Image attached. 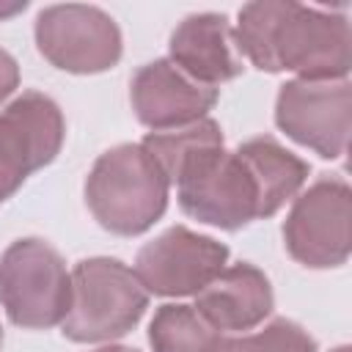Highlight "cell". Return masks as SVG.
Masks as SVG:
<instances>
[{
  "mask_svg": "<svg viewBox=\"0 0 352 352\" xmlns=\"http://www.w3.org/2000/svg\"><path fill=\"white\" fill-rule=\"evenodd\" d=\"M236 47L267 72L292 69L302 80H344L349 22L297 3H250L239 11Z\"/></svg>",
  "mask_w": 352,
  "mask_h": 352,
  "instance_id": "1",
  "label": "cell"
},
{
  "mask_svg": "<svg viewBox=\"0 0 352 352\" xmlns=\"http://www.w3.org/2000/svg\"><path fill=\"white\" fill-rule=\"evenodd\" d=\"M168 184L154 157L143 146L126 143L96 160L85 182V201L107 231L132 236L165 212Z\"/></svg>",
  "mask_w": 352,
  "mask_h": 352,
  "instance_id": "2",
  "label": "cell"
},
{
  "mask_svg": "<svg viewBox=\"0 0 352 352\" xmlns=\"http://www.w3.org/2000/svg\"><path fill=\"white\" fill-rule=\"evenodd\" d=\"M148 294L126 264L116 258H88L72 272V300L63 316V336L74 341L118 338L138 324Z\"/></svg>",
  "mask_w": 352,
  "mask_h": 352,
  "instance_id": "3",
  "label": "cell"
},
{
  "mask_svg": "<svg viewBox=\"0 0 352 352\" xmlns=\"http://www.w3.org/2000/svg\"><path fill=\"white\" fill-rule=\"evenodd\" d=\"M72 300V275L63 258L41 239H16L0 258V302L22 327L63 322Z\"/></svg>",
  "mask_w": 352,
  "mask_h": 352,
  "instance_id": "4",
  "label": "cell"
},
{
  "mask_svg": "<svg viewBox=\"0 0 352 352\" xmlns=\"http://www.w3.org/2000/svg\"><path fill=\"white\" fill-rule=\"evenodd\" d=\"M182 209L209 226L239 228L261 217L258 187L245 160L223 146L192 160L176 179Z\"/></svg>",
  "mask_w": 352,
  "mask_h": 352,
  "instance_id": "5",
  "label": "cell"
},
{
  "mask_svg": "<svg viewBox=\"0 0 352 352\" xmlns=\"http://www.w3.org/2000/svg\"><path fill=\"white\" fill-rule=\"evenodd\" d=\"M283 239L308 267H338L352 245V195L341 179H319L292 206Z\"/></svg>",
  "mask_w": 352,
  "mask_h": 352,
  "instance_id": "6",
  "label": "cell"
},
{
  "mask_svg": "<svg viewBox=\"0 0 352 352\" xmlns=\"http://www.w3.org/2000/svg\"><path fill=\"white\" fill-rule=\"evenodd\" d=\"M36 41L41 55L66 72H102L121 55L116 22L94 6H52L38 14Z\"/></svg>",
  "mask_w": 352,
  "mask_h": 352,
  "instance_id": "7",
  "label": "cell"
},
{
  "mask_svg": "<svg viewBox=\"0 0 352 352\" xmlns=\"http://www.w3.org/2000/svg\"><path fill=\"white\" fill-rule=\"evenodd\" d=\"M278 126L322 157H341L349 140V82L346 80H292L275 107Z\"/></svg>",
  "mask_w": 352,
  "mask_h": 352,
  "instance_id": "8",
  "label": "cell"
},
{
  "mask_svg": "<svg viewBox=\"0 0 352 352\" xmlns=\"http://www.w3.org/2000/svg\"><path fill=\"white\" fill-rule=\"evenodd\" d=\"M63 143V116L52 99L28 91L0 113V204Z\"/></svg>",
  "mask_w": 352,
  "mask_h": 352,
  "instance_id": "9",
  "label": "cell"
},
{
  "mask_svg": "<svg viewBox=\"0 0 352 352\" xmlns=\"http://www.w3.org/2000/svg\"><path fill=\"white\" fill-rule=\"evenodd\" d=\"M226 245L176 226L138 253L135 275L154 294H198L226 267Z\"/></svg>",
  "mask_w": 352,
  "mask_h": 352,
  "instance_id": "10",
  "label": "cell"
},
{
  "mask_svg": "<svg viewBox=\"0 0 352 352\" xmlns=\"http://www.w3.org/2000/svg\"><path fill=\"white\" fill-rule=\"evenodd\" d=\"M217 91L187 77L170 60H154L132 77V107L151 129H179L195 124L214 104Z\"/></svg>",
  "mask_w": 352,
  "mask_h": 352,
  "instance_id": "11",
  "label": "cell"
},
{
  "mask_svg": "<svg viewBox=\"0 0 352 352\" xmlns=\"http://www.w3.org/2000/svg\"><path fill=\"white\" fill-rule=\"evenodd\" d=\"M272 308V289L261 270L250 264L223 267L195 300V311L217 330H250Z\"/></svg>",
  "mask_w": 352,
  "mask_h": 352,
  "instance_id": "12",
  "label": "cell"
},
{
  "mask_svg": "<svg viewBox=\"0 0 352 352\" xmlns=\"http://www.w3.org/2000/svg\"><path fill=\"white\" fill-rule=\"evenodd\" d=\"M170 63L201 85H214L239 74L231 52V30L226 16L192 14L170 36Z\"/></svg>",
  "mask_w": 352,
  "mask_h": 352,
  "instance_id": "13",
  "label": "cell"
},
{
  "mask_svg": "<svg viewBox=\"0 0 352 352\" xmlns=\"http://www.w3.org/2000/svg\"><path fill=\"white\" fill-rule=\"evenodd\" d=\"M236 154L245 160L248 170L256 179L261 217L275 214L302 187V182L308 176V165L300 157H294L292 151H286L280 143H275L272 138L245 140L236 148Z\"/></svg>",
  "mask_w": 352,
  "mask_h": 352,
  "instance_id": "14",
  "label": "cell"
},
{
  "mask_svg": "<svg viewBox=\"0 0 352 352\" xmlns=\"http://www.w3.org/2000/svg\"><path fill=\"white\" fill-rule=\"evenodd\" d=\"M217 146H223V135H220V126L209 118H201L195 124H187L170 132L148 135L143 143V148L154 157V162L160 165L168 182H173L192 160H198L201 154Z\"/></svg>",
  "mask_w": 352,
  "mask_h": 352,
  "instance_id": "15",
  "label": "cell"
},
{
  "mask_svg": "<svg viewBox=\"0 0 352 352\" xmlns=\"http://www.w3.org/2000/svg\"><path fill=\"white\" fill-rule=\"evenodd\" d=\"M217 336L195 305H162L148 330L154 352H206Z\"/></svg>",
  "mask_w": 352,
  "mask_h": 352,
  "instance_id": "16",
  "label": "cell"
},
{
  "mask_svg": "<svg viewBox=\"0 0 352 352\" xmlns=\"http://www.w3.org/2000/svg\"><path fill=\"white\" fill-rule=\"evenodd\" d=\"M206 352H314V341L300 324L278 319L256 336H242V338L217 336Z\"/></svg>",
  "mask_w": 352,
  "mask_h": 352,
  "instance_id": "17",
  "label": "cell"
},
{
  "mask_svg": "<svg viewBox=\"0 0 352 352\" xmlns=\"http://www.w3.org/2000/svg\"><path fill=\"white\" fill-rule=\"evenodd\" d=\"M16 80H19V72H16L14 58L0 50V102L16 88Z\"/></svg>",
  "mask_w": 352,
  "mask_h": 352,
  "instance_id": "18",
  "label": "cell"
},
{
  "mask_svg": "<svg viewBox=\"0 0 352 352\" xmlns=\"http://www.w3.org/2000/svg\"><path fill=\"white\" fill-rule=\"evenodd\" d=\"M22 8H25V3H14V6H0V16H11V14L22 11Z\"/></svg>",
  "mask_w": 352,
  "mask_h": 352,
  "instance_id": "19",
  "label": "cell"
},
{
  "mask_svg": "<svg viewBox=\"0 0 352 352\" xmlns=\"http://www.w3.org/2000/svg\"><path fill=\"white\" fill-rule=\"evenodd\" d=\"M96 352H138V349H126V346H104V349H96Z\"/></svg>",
  "mask_w": 352,
  "mask_h": 352,
  "instance_id": "20",
  "label": "cell"
},
{
  "mask_svg": "<svg viewBox=\"0 0 352 352\" xmlns=\"http://www.w3.org/2000/svg\"><path fill=\"white\" fill-rule=\"evenodd\" d=\"M336 352H349V346H341V349H336Z\"/></svg>",
  "mask_w": 352,
  "mask_h": 352,
  "instance_id": "21",
  "label": "cell"
},
{
  "mask_svg": "<svg viewBox=\"0 0 352 352\" xmlns=\"http://www.w3.org/2000/svg\"><path fill=\"white\" fill-rule=\"evenodd\" d=\"M0 344H3V333H0Z\"/></svg>",
  "mask_w": 352,
  "mask_h": 352,
  "instance_id": "22",
  "label": "cell"
}]
</instances>
